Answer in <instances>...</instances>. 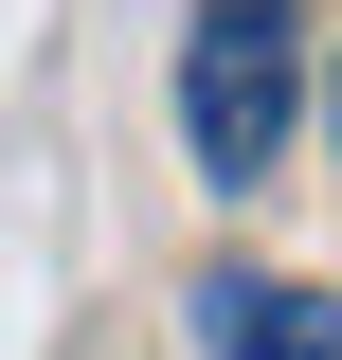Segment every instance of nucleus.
Here are the masks:
<instances>
[{"instance_id": "nucleus-1", "label": "nucleus", "mask_w": 342, "mask_h": 360, "mask_svg": "<svg viewBox=\"0 0 342 360\" xmlns=\"http://www.w3.org/2000/svg\"><path fill=\"white\" fill-rule=\"evenodd\" d=\"M289 90H306V18L289 0H198V37H180V144H198L216 198H253L289 162Z\"/></svg>"}, {"instance_id": "nucleus-2", "label": "nucleus", "mask_w": 342, "mask_h": 360, "mask_svg": "<svg viewBox=\"0 0 342 360\" xmlns=\"http://www.w3.org/2000/svg\"><path fill=\"white\" fill-rule=\"evenodd\" d=\"M198 342L216 360H342V307L289 288V270H216V288H198Z\"/></svg>"}, {"instance_id": "nucleus-3", "label": "nucleus", "mask_w": 342, "mask_h": 360, "mask_svg": "<svg viewBox=\"0 0 342 360\" xmlns=\"http://www.w3.org/2000/svg\"><path fill=\"white\" fill-rule=\"evenodd\" d=\"M324 127H342V90H324Z\"/></svg>"}]
</instances>
